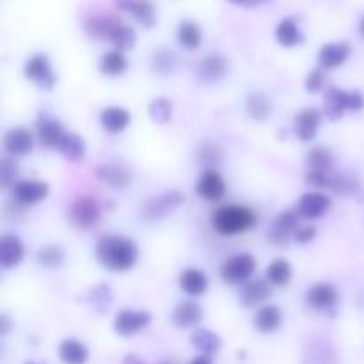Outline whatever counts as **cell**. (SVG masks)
<instances>
[{"instance_id": "33", "label": "cell", "mask_w": 364, "mask_h": 364, "mask_svg": "<svg viewBox=\"0 0 364 364\" xmlns=\"http://www.w3.org/2000/svg\"><path fill=\"white\" fill-rule=\"evenodd\" d=\"M198 162L201 164L205 169H217L224 160V149L220 148L217 142L205 141L198 148Z\"/></svg>"}, {"instance_id": "8", "label": "cell", "mask_w": 364, "mask_h": 364, "mask_svg": "<svg viewBox=\"0 0 364 364\" xmlns=\"http://www.w3.org/2000/svg\"><path fill=\"white\" fill-rule=\"evenodd\" d=\"M299 228H301L299 226V213L295 210H283L274 219L270 230L267 231V238L276 247H284V245H288L290 238H294Z\"/></svg>"}, {"instance_id": "20", "label": "cell", "mask_w": 364, "mask_h": 364, "mask_svg": "<svg viewBox=\"0 0 364 364\" xmlns=\"http://www.w3.org/2000/svg\"><path fill=\"white\" fill-rule=\"evenodd\" d=\"M123 25L119 16L114 14H103V16H92L84 23L85 32L95 39H105L110 43L112 36L116 34L117 28Z\"/></svg>"}, {"instance_id": "39", "label": "cell", "mask_w": 364, "mask_h": 364, "mask_svg": "<svg viewBox=\"0 0 364 364\" xmlns=\"http://www.w3.org/2000/svg\"><path fill=\"white\" fill-rule=\"evenodd\" d=\"M191 340H192V345H194L199 352H203V354L206 355L215 354V352L220 348V338L208 329L194 331Z\"/></svg>"}, {"instance_id": "21", "label": "cell", "mask_w": 364, "mask_h": 364, "mask_svg": "<svg viewBox=\"0 0 364 364\" xmlns=\"http://www.w3.org/2000/svg\"><path fill=\"white\" fill-rule=\"evenodd\" d=\"M240 304L244 308H256L262 302H265L267 299L272 297V284L265 279H256V281H247V283L242 287L240 290Z\"/></svg>"}, {"instance_id": "13", "label": "cell", "mask_w": 364, "mask_h": 364, "mask_svg": "<svg viewBox=\"0 0 364 364\" xmlns=\"http://www.w3.org/2000/svg\"><path fill=\"white\" fill-rule=\"evenodd\" d=\"M338 301H340V294H338L336 287L331 283H316L306 294V302L311 309L316 311H334L336 309Z\"/></svg>"}, {"instance_id": "10", "label": "cell", "mask_w": 364, "mask_h": 364, "mask_svg": "<svg viewBox=\"0 0 364 364\" xmlns=\"http://www.w3.org/2000/svg\"><path fill=\"white\" fill-rule=\"evenodd\" d=\"M230 70V63L220 53H210L196 64V77L201 84H217Z\"/></svg>"}, {"instance_id": "37", "label": "cell", "mask_w": 364, "mask_h": 364, "mask_svg": "<svg viewBox=\"0 0 364 364\" xmlns=\"http://www.w3.org/2000/svg\"><path fill=\"white\" fill-rule=\"evenodd\" d=\"M112 299H114L112 290H110L109 284H105V283L95 284L92 288H89L87 295H85V301H87L92 308L98 309V311H102V313H105L107 309L110 308V304H112Z\"/></svg>"}, {"instance_id": "51", "label": "cell", "mask_w": 364, "mask_h": 364, "mask_svg": "<svg viewBox=\"0 0 364 364\" xmlns=\"http://www.w3.org/2000/svg\"><path fill=\"white\" fill-rule=\"evenodd\" d=\"M134 2L135 0H114V4H116L121 11H127V13H130L132 7H134Z\"/></svg>"}, {"instance_id": "4", "label": "cell", "mask_w": 364, "mask_h": 364, "mask_svg": "<svg viewBox=\"0 0 364 364\" xmlns=\"http://www.w3.org/2000/svg\"><path fill=\"white\" fill-rule=\"evenodd\" d=\"M185 203V194L181 191H167L164 194L153 196L146 199L141 206V219L144 223L153 224L166 219L167 215L180 208Z\"/></svg>"}, {"instance_id": "41", "label": "cell", "mask_w": 364, "mask_h": 364, "mask_svg": "<svg viewBox=\"0 0 364 364\" xmlns=\"http://www.w3.org/2000/svg\"><path fill=\"white\" fill-rule=\"evenodd\" d=\"M66 259V252L60 245H45L38 251V263L45 269H59Z\"/></svg>"}, {"instance_id": "5", "label": "cell", "mask_w": 364, "mask_h": 364, "mask_svg": "<svg viewBox=\"0 0 364 364\" xmlns=\"http://www.w3.org/2000/svg\"><path fill=\"white\" fill-rule=\"evenodd\" d=\"M102 205L91 196H82L68 210V220L75 230L89 231L102 220Z\"/></svg>"}, {"instance_id": "24", "label": "cell", "mask_w": 364, "mask_h": 364, "mask_svg": "<svg viewBox=\"0 0 364 364\" xmlns=\"http://www.w3.org/2000/svg\"><path fill=\"white\" fill-rule=\"evenodd\" d=\"M130 121V112L127 109H123V107L117 105L107 107L100 114V123H102L103 130L109 132V134H121V132L127 130Z\"/></svg>"}, {"instance_id": "17", "label": "cell", "mask_w": 364, "mask_h": 364, "mask_svg": "<svg viewBox=\"0 0 364 364\" xmlns=\"http://www.w3.org/2000/svg\"><path fill=\"white\" fill-rule=\"evenodd\" d=\"M320 123H322V112L315 107H308V109L301 110L294 119V130L295 135L301 139L302 142H311L318 134Z\"/></svg>"}, {"instance_id": "43", "label": "cell", "mask_w": 364, "mask_h": 364, "mask_svg": "<svg viewBox=\"0 0 364 364\" xmlns=\"http://www.w3.org/2000/svg\"><path fill=\"white\" fill-rule=\"evenodd\" d=\"M110 43H112V45L116 46V50H119V52H127V50L134 48L135 43H137V32H135L134 27L123 23L117 28L116 34L112 36Z\"/></svg>"}, {"instance_id": "55", "label": "cell", "mask_w": 364, "mask_h": 364, "mask_svg": "<svg viewBox=\"0 0 364 364\" xmlns=\"http://www.w3.org/2000/svg\"><path fill=\"white\" fill-rule=\"evenodd\" d=\"M25 364H39V363H34V361H28V363H25Z\"/></svg>"}, {"instance_id": "1", "label": "cell", "mask_w": 364, "mask_h": 364, "mask_svg": "<svg viewBox=\"0 0 364 364\" xmlns=\"http://www.w3.org/2000/svg\"><path fill=\"white\" fill-rule=\"evenodd\" d=\"M96 262L110 272H127L137 263L139 249L132 238L105 233L95 245Z\"/></svg>"}, {"instance_id": "46", "label": "cell", "mask_w": 364, "mask_h": 364, "mask_svg": "<svg viewBox=\"0 0 364 364\" xmlns=\"http://www.w3.org/2000/svg\"><path fill=\"white\" fill-rule=\"evenodd\" d=\"M327 80H326V73H323L322 68H316V70L309 71L308 77H306L304 87L306 91L311 92V95H316V92L322 91L326 87Z\"/></svg>"}, {"instance_id": "15", "label": "cell", "mask_w": 364, "mask_h": 364, "mask_svg": "<svg viewBox=\"0 0 364 364\" xmlns=\"http://www.w3.org/2000/svg\"><path fill=\"white\" fill-rule=\"evenodd\" d=\"M66 135L63 123L52 116H39L36 123V137L38 142L46 149H59L60 141Z\"/></svg>"}, {"instance_id": "19", "label": "cell", "mask_w": 364, "mask_h": 364, "mask_svg": "<svg viewBox=\"0 0 364 364\" xmlns=\"http://www.w3.org/2000/svg\"><path fill=\"white\" fill-rule=\"evenodd\" d=\"M23 256L25 247L16 235L4 233L0 237V267L2 269H14L23 262Z\"/></svg>"}, {"instance_id": "16", "label": "cell", "mask_w": 364, "mask_h": 364, "mask_svg": "<svg viewBox=\"0 0 364 364\" xmlns=\"http://www.w3.org/2000/svg\"><path fill=\"white\" fill-rule=\"evenodd\" d=\"M331 208V198H327L322 192H306L299 198L297 206H295V212L299 213V217H304V219H318L323 217Z\"/></svg>"}, {"instance_id": "53", "label": "cell", "mask_w": 364, "mask_h": 364, "mask_svg": "<svg viewBox=\"0 0 364 364\" xmlns=\"http://www.w3.org/2000/svg\"><path fill=\"white\" fill-rule=\"evenodd\" d=\"M191 364H212V361H210L208 355H199V358L192 359Z\"/></svg>"}, {"instance_id": "7", "label": "cell", "mask_w": 364, "mask_h": 364, "mask_svg": "<svg viewBox=\"0 0 364 364\" xmlns=\"http://www.w3.org/2000/svg\"><path fill=\"white\" fill-rule=\"evenodd\" d=\"M256 267H258L256 259L247 252H244V255H237L223 263L220 277L228 284H242L255 274Z\"/></svg>"}, {"instance_id": "26", "label": "cell", "mask_w": 364, "mask_h": 364, "mask_svg": "<svg viewBox=\"0 0 364 364\" xmlns=\"http://www.w3.org/2000/svg\"><path fill=\"white\" fill-rule=\"evenodd\" d=\"M283 323V313L277 306H262L255 315V327L263 334H272Z\"/></svg>"}, {"instance_id": "31", "label": "cell", "mask_w": 364, "mask_h": 364, "mask_svg": "<svg viewBox=\"0 0 364 364\" xmlns=\"http://www.w3.org/2000/svg\"><path fill=\"white\" fill-rule=\"evenodd\" d=\"M176 38H178V43H180L183 48L196 50L199 48L203 43V28L199 27L196 21L183 20L180 25H178Z\"/></svg>"}, {"instance_id": "40", "label": "cell", "mask_w": 364, "mask_h": 364, "mask_svg": "<svg viewBox=\"0 0 364 364\" xmlns=\"http://www.w3.org/2000/svg\"><path fill=\"white\" fill-rule=\"evenodd\" d=\"M173 110H174V103L173 100L166 98V96H160V98L153 100L149 103V117H151L155 123L159 124H166L169 123L171 117H173Z\"/></svg>"}, {"instance_id": "50", "label": "cell", "mask_w": 364, "mask_h": 364, "mask_svg": "<svg viewBox=\"0 0 364 364\" xmlns=\"http://www.w3.org/2000/svg\"><path fill=\"white\" fill-rule=\"evenodd\" d=\"M9 331H11L9 316L2 315V316H0V334H2V336H6V334L9 333Z\"/></svg>"}, {"instance_id": "3", "label": "cell", "mask_w": 364, "mask_h": 364, "mask_svg": "<svg viewBox=\"0 0 364 364\" xmlns=\"http://www.w3.org/2000/svg\"><path fill=\"white\" fill-rule=\"evenodd\" d=\"M364 107V96L361 91H343L340 87H327L323 98V114L327 119L338 121L347 110L359 112Z\"/></svg>"}, {"instance_id": "45", "label": "cell", "mask_w": 364, "mask_h": 364, "mask_svg": "<svg viewBox=\"0 0 364 364\" xmlns=\"http://www.w3.org/2000/svg\"><path fill=\"white\" fill-rule=\"evenodd\" d=\"M28 206H25L23 203H20L18 199L11 198L9 201H6V205H4V219L9 220V223H20V220L25 219V215H27V210Z\"/></svg>"}, {"instance_id": "54", "label": "cell", "mask_w": 364, "mask_h": 364, "mask_svg": "<svg viewBox=\"0 0 364 364\" xmlns=\"http://www.w3.org/2000/svg\"><path fill=\"white\" fill-rule=\"evenodd\" d=\"M359 32H361V36L364 38V16H363L361 23H359Z\"/></svg>"}, {"instance_id": "44", "label": "cell", "mask_w": 364, "mask_h": 364, "mask_svg": "<svg viewBox=\"0 0 364 364\" xmlns=\"http://www.w3.org/2000/svg\"><path fill=\"white\" fill-rule=\"evenodd\" d=\"M18 164L11 156H4L0 160V185L4 188H13L18 183Z\"/></svg>"}, {"instance_id": "47", "label": "cell", "mask_w": 364, "mask_h": 364, "mask_svg": "<svg viewBox=\"0 0 364 364\" xmlns=\"http://www.w3.org/2000/svg\"><path fill=\"white\" fill-rule=\"evenodd\" d=\"M333 176L329 173H316V171H308L306 174V183L315 188H331Z\"/></svg>"}, {"instance_id": "23", "label": "cell", "mask_w": 364, "mask_h": 364, "mask_svg": "<svg viewBox=\"0 0 364 364\" xmlns=\"http://www.w3.org/2000/svg\"><path fill=\"white\" fill-rule=\"evenodd\" d=\"M203 308L196 301H183L174 308L173 323L178 329H188V327L199 326L203 320Z\"/></svg>"}, {"instance_id": "25", "label": "cell", "mask_w": 364, "mask_h": 364, "mask_svg": "<svg viewBox=\"0 0 364 364\" xmlns=\"http://www.w3.org/2000/svg\"><path fill=\"white\" fill-rule=\"evenodd\" d=\"M245 112L251 119L265 121L272 114V98L267 92L255 91L245 100Z\"/></svg>"}, {"instance_id": "29", "label": "cell", "mask_w": 364, "mask_h": 364, "mask_svg": "<svg viewBox=\"0 0 364 364\" xmlns=\"http://www.w3.org/2000/svg\"><path fill=\"white\" fill-rule=\"evenodd\" d=\"M180 288L191 297H201L208 288V279L199 269H185L180 276Z\"/></svg>"}, {"instance_id": "11", "label": "cell", "mask_w": 364, "mask_h": 364, "mask_svg": "<svg viewBox=\"0 0 364 364\" xmlns=\"http://www.w3.org/2000/svg\"><path fill=\"white\" fill-rule=\"evenodd\" d=\"M95 174L100 181L109 185L114 191H124L134 181V173L130 167L123 164H102L96 167Z\"/></svg>"}, {"instance_id": "6", "label": "cell", "mask_w": 364, "mask_h": 364, "mask_svg": "<svg viewBox=\"0 0 364 364\" xmlns=\"http://www.w3.org/2000/svg\"><path fill=\"white\" fill-rule=\"evenodd\" d=\"M25 77L31 82H34L38 87L45 89V91H52L57 84V77L53 73L52 63L45 53H36L31 59L25 63L23 66Z\"/></svg>"}, {"instance_id": "35", "label": "cell", "mask_w": 364, "mask_h": 364, "mask_svg": "<svg viewBox=\"0 0 364 364\" xmlns=\"http://www.w3.org/2000/svg\"><path fill=\"white\" fill-rule=\"evenodd\" d=\"M151 70L153 73H159V75H169L176 70L178 66V55L169 48H159L153 52L151 60Z\"/></svg>"}, {"instance_id": "12", "label": "cell", "mask_w": 364, "mask_h": 364, "mask_svg": "<svg viewBox=\"0 0 364 364\" xmlns=\"http://www.w3.org/2000/svg\"><path fill=\"white\" fill-rule=\"evenodd\" d=\"M151 315L148 311H135V309H121L114 320V331L119 336H134L139 331L149 326Z\"/></svg>"}, {"instance_id": "48", "label": "cell", "mask_w": 364, "mask_h": 364, "mask_svg": "<svg viewBox=\"0 0 364 364\" xmlns=\"http://www.w3.org/2000/svg\"><path fill=\"white\" fill-rule=\"evenodd\" d=\"M316 235H318V230H316V226H301L297 231H295L294 235V240L297 242V244H309V242H313L316 238Z\"/></svg>"}, {"instance_id": "38", "label": "cell", "mask_w": 364, "mask_h": 364, "mask_svg": "<svg viewBox=\"0 0 364 364\" xmlns=\"http://www.w3.org/2000/svg\"><path fill=\"white\" fill-rule=\"evenodd\" d=\"M267 279L272 287H287L291 279V265L287 259H274L267 269Z\"/></svg>"}, {"instance_id": "28", "label": "cell", "mask_w": 364, "mask_h": 364, "mask_svg": "<svg viewBox=\"0 0 364 364\" xmlns=\"http://www.w3.org/2000/svg\"><path fill=\"white\" fill-rule=\"evenodd\" d=\"M276 39L284 48H291L304 41V34L294 18H283L276 27Z\"/></svg>"}, {"instance_id": "42", "label": "cell", "mask_w": 364, "mask_h": 364, "mask_svg": "<svg viewBox=\"0 0 364 364\" xmlns=\"http://www.w3.org/2000/svg\"><path fill=\"white\" fill-rule=\"evenodd\" d=\"M130 14L146 28H151L156 23L155 6H153L151 0H135Z\"/></svg>"}, {"instance_id": "14", "label": "cell", "mask_w": 364, "mask_h": 364, "mask_svg": "<svg viewBox=\"0 0 364 364\" xmlns=\"http://www.w3.org/2000/svg\"><path fill=\"white\" fill-rule=\"evenodd\" d=\"M194 191L205 201H219L226 194V181L215 169H205L196 181Z\"/></svg>"}, {"instance_id": "27", "label": "cell", "mask_w": 364, "mask_h": 364, "mask_svg": "<svg viewBox=\"0 0 364 364\" xmlns=\"http://www.w3.org/2000/svg\"><path fill=\"white\" fill-rule=\"evenodd\" d=\"M331 188L334 194L343 196V198H354L358 201H364V188L363 183L358 178L350 176V174H334L333 181H331Z\"/></svg>"}, {"instance_id": "30", "label": "cell", "mask_w": 364, "mask_h": 364, "mask_svg": "<svg viewBox=\"0 0 364 364\" xmlns=\"http://www.w3.org/2000/svg\"><path fill=\"white\" fill-rule=\"evenodd\" d=\"M128 60L119 50H109L98 60V70L107 77H119L127 71Z\"/></svg>"}, {"instance_id": "52", "label": "cell", "mask_w": 364, "mask_h": 364, "mask_svg": "<svg viewBox=\"0 0 364 364\" xmlns=\"http://www.w3.org/2000/svg\"><path fill=\"white\" fill-rule=\"evenodd\" d=\"M123 364H146V363L142 361L141 358H137L135 354H130V355H127V358L123 359Z\"/></svg>"}, {"instance_id": "49", "label": "cell", "mask_w": 364, "mask_h": 364, "mask_svg": "<svg viewBox=\"0 0 364 364\" xmlns=\"http://www.w3.org/2000/svg\"><path fill=\"white\" fill-rule=\"evenodd\" d=\"M231 4L235 6H240V7H259V6H265V4L272 2V0H230Z\"/></svg>"}, {"instance_id": "36", "label": "cell", "mask_w": 364, "mask_h": 364, "mask_svg": "<svg viewBox=\"0 0 364 364\" xmlns=\"http://www.w3.org/2000/svg\"><path fill=\"white\" fill-rule=\"evenodd\" d=\"M306 164H308V171L331 174V171H333V155L323 146H315L313 149H309Z\"/></svg>"}, {"instance_id": "18", "label": "cell", "mask_w": 364, "mask_h": 364, "mask_svg": "<svg viewBox=\"0 0 364 364\" xmlns=\"http://www.w3.org/2000/svg\"><path fill=\"white\" fill-rule=\"evenodd\" d=\"M48 183L39 180H20L13 187V198L23 203L25 206H32L36 203L43 201L48 196Z\"/></svg>"}, {"instance_id": "22", "label": "cell", "mask_w": 364, "mask_h": 364, "mask_svg": "<svg viewBox=\"0 0 364 364\" xmlns=\"http://www.w3.org/2000/svg\"><path fill=\"white\" fill-rule=\"evenodd\" d=\"M350 45L345 41L341 43H327L318 52V64L322 70H334L345 64V60L350 57Z\"/></svg>"}, {"instance_id": "2", "label": "cell", "mask_w": 364, "mask_h": 364, "mask_svg": "<svg viewBox=\"0 0 364 364\" xmlns=\"http://www.w3.org/2000/svg\"><path fill=\"white\" fill-rule=\"evenodd\" d=\"M258 224V213L247 206L224 205L212 213L213 230L224 237H233L249 231Z\"/></svg>"}, {"instance_id": "32", "label": "cell", "mask_w": 364, "mask_h": 364, "mask_svg": "<svg viewBox=\"0 0 364 364\" xmlns=\"http://www.w3.org/2000/svg\"><path fill=\"white\" fill-rule=\"evenodd\" d=\"M59 358L64 364H85L89 361V350L78 340H64L59 345Z\"/></svg>"}, {"instance_id": "34", "label": "cell", "mask_w": 364, "mask_h": 364, "mask_svg": "<svg viewBox=\"0 0 364 364\" xmlns=\"http://www.w3.org/2000/svg\"><path fill=\"white\" fill-rule=\"evenodd\" d=\"M60 155L70 162H80L85 155V144L78 134H68L63 137L59 144Z\"/></svg>"}, {"instance_id": "9", "label": "cell", "mask_w": 364, "mask_h": 364, "mask_svg": "<svg viewBox=\"0 0 364 364\" xmlns=\"http://www.w3.org/2000/svg\"><path fill=\"white\" fill-rule=\"evenodd\" d=\"M36 142V135L32 134L28 128L23 127H14L9 128V130L4 134L2 139V146L4 151L7 153V156L11 159H20V156L28 155L34 148Z\"/></svg>"}, {"instance_id": "56", "label": "cell", "mask_w": 364, "mask_h": 364, "mask_svg": "<svg viewBox=\"0 0 364 364\" xmlns=\"http://www.w3.org/2000/svg\"><path fill=\"white\" fill-rule=\"evenodd\" d=\"M162 364H169V363H162Z\"/></svg>"}]
</instances>
